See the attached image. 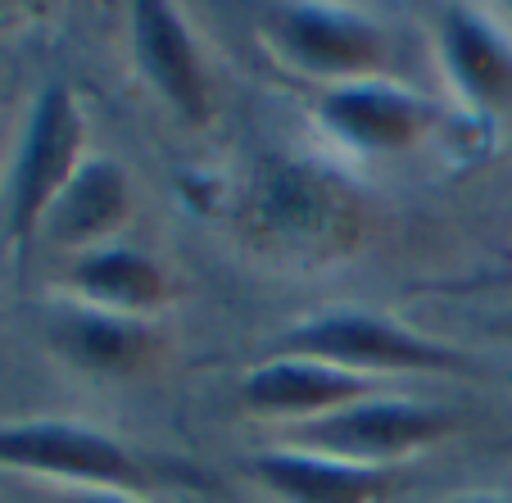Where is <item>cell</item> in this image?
Masks as SVG:
<instances>
[{"label":"cell","mask_w":512,"mask_h":503,"mask_svg":"<svg viewBox=\"0 0 512 503\" xmlns=\"http://www.w3.org/2000/svg\"><path fill=\"white\" fill-rule=\"evenodd\" d=\"M250 223L263 241L295 254H345L363 236V200L318 164H268L250 195Z\"/></svg>","instance_id":"1"},{"label":"cell","mask_w":512,"mask_h":503,"mask_svg":"<svg viewBox=\"0 0 512 503\" xmlns=\"http://www.w3.org/2000/svg\"><path fill=\"white\" fill-rule=\"evenodd\" d=\"M281 354L318 358V363H331V368L358 372V377H372V381L377 377H458V372H467V358L454 345L417 336V331L363 309H331L300 322L295 331H286Z\"/></svg>","instance_id":"2"},{"label":"cell","mask_w":512,"mask_h":503,"mask_svg":"<svg viewBox=\"0 0 512 503\" xmlns=\"http://www.w3.org/2000/svg\"><path fill=\"white\" fill-rule=\"evenodd\" d=\"M87 118L68 87H46L23 118L19 146L5 173V232L10 241H37L50 204L87 164Z\"/></svg>","instance_id":"3"},{"label":"cell","mask_w":512,"mask_h":503,"mask_svg":"<svg viewBox=\"0 0 512 503\" xmlns=\"http://www.w3.org/2000/svg\"><path fill=\"white\" fill-rule=\"evenodd\" d=\"M0 467L23 476L64 481L73 490H118V494H145L164 476L150 458L127 449L123 440L91 431L87 422H64V417L5 422L0 426Z\"/></svg>","instance_id":"4"},{"label":"cell","mask_w":512,"mask_h":503,"mask_svg":"<svg viewBox=\"0 0 512 503\" xmlns=\"http://www.w3.org/2000/svg\"><path fill=\"white\" fill-rule=\"evenodd\" d=\"M259 37L286 68L327 87L381 78L390 59L386 28L349 5H318V0L268 5L259 19Z\"/></svg>","instance_id":"5"},{"label":"cell","mask_w":512,"mask_h":503,"mask_svg":"<svg viewBox=\"0 0 512 503\" xmlns=\"http://www.w3.org/2000/svg\"><path fill=\"white\" fill-rule=\"evenodd\" d=\"M458 431V413L417 399H386L372 395L363 404H349L340 413L309 422L295 431V449L331 454L363 467H399L404 458L440 445Z\"/></svg>","instance_id":"6"},{"label":"cell","mask_w":512,"mask_h":503,"mask_svg":"<svg viewBox=\"0 0 512 503\" xmlns=\"http://www.w3.org/2000/svg\"><path fill=\"white\" fill-rule=\"evenodd\" d=\"M313 118L331 141L358 155H404L440 127V109L431 100L390 78H358L327 87L313 105Z\"/></svg>","instance_id":"7"},{"label":"cell","mask_w":512,"mask_h":503,"mask_svg":"<svg viewBox=\"0 0 512 503\" xmlns=\"http://www.w3.org/2000/svg\"><path fill=\"white\" fill-rule=\"evenodd\" d=\"M132 59L155 96L182 123L204 127L213 118V78L191 23L168 0H136L132 5Z\"/></svg>","instance_id":"8"},{"label":"cell","mask_w":512,"mask_h":503,"mask_svg":"<svg viewBox=\"0 0 512 503\" xmlns=\"http://www.w3.org/2000/svg\"><path fill=\"white\" fill-rule=\"evenodd\" d=\"M377 390L381 386L372 377L331 368V363H318V358L281 354L241 377V408L254 417H277V422L309 426L349 404H363Z\"/></svg>","instance_id":"9"},{"label":"cell","mask_w":512,"mask_h":503,"mask_svg":"<svg viewBox=\"0 0 512 503\" xmlns=\"http://www.w3.org/2000/svg\"><path fill=\"white\" fill-rule=\"evenodd\" d=\"M435 46L454 91L472 109L512 105V37L481 5H445L435 14Z\"/></svg>","instance_id":"10"},{"label":"cell","mask_w":512,"mask_h":503,"mask_svg":"<svg viewBox=\"0 0 512 503\" xmlns=\"http://www.w3.org/2000/svg\"><path fill=\"white\" fill-rule=\"evenodd\" d=\"M250 476L281 503H386L399 490V467H363L313 449H263Z\"/></svg>","instance_id":"11"},{"label":"cell","mask_w":512,"mask_h":503,"mask_svg":"<svg viewBox=\"0 0 512 503\" xmlns=\"http://www.w3.org/2000/svg\"><path fill=\"white\" fill-rule=\"evenodd\" d=\"M132 218V177L114 159H96L73 173L55 204H50L46 223H41V241L55 250H73V259L100 245H114V236Z\"/></svg>","instance_id":"12"},{"label":"cell","mask_w":512,"mask_h":503,"mask_svg":"<svg viewBox=\"0 0 512 503\" xmlns=\"http://www.w3.org/2000/svg\"><path fill=\"white\" fill-rule=\"evenodd\" d=\"M46 340L64 363L91 377H136L159 358V336L145 318H123L105 309H59L46 327Z\"/></svg>","instance_id":"13"},{"label":"cell","mask_w":512,"mask_h":503,"mask_svg":"<svg viewBox=\"0 0 512 503\" xmlns=\"http://www.w3.org/2000/svg\"><path fill=\"white\" fill-rule=\"evenodd\" d=\"M68 291L78 295V304L105 313H123V318H150L164 309L173 295V281L150 259L145 250L132 245H100L68 263Z\"/></svg>","instance_id":"14"},{"label":"cell","mask_w":512,"mask_h":503,"mask_svg":"<svg viewBox=\"0 0 512 503\" xmlns=\"http://www.w3.org/2000/svg\"><path fill=\"white\" fill-rule=\"evenodd\" d=\"M68 503H141V494H118V490H78Z\"/></svg>","instance_id":"15"},{"label":"cell","mask_w":512,"mask_h":503,"mask_svg":"<svg viewBox=\"0 0 512 503\" xmlns=\"http://www.w3.org/2000/svg\"><path fill=\"white\" fill-rule=\"evenodd\" d=\"M454 503H512L508 494H458Z\"/></svg>","instance_id":"16"}]
</instances>
